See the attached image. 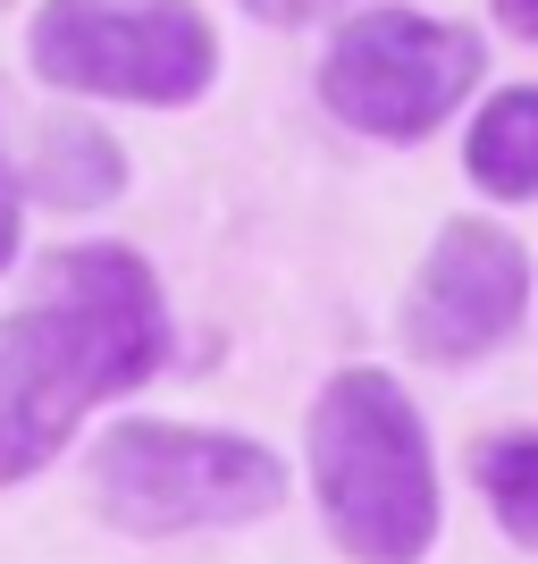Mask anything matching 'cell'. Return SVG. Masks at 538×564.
Listing matches in <instances>:
<instances>
[{"label":"cell","instance_id":"obj_8","mask_svg":"<svg viewBox=\"0 0 538 564\" xmlns=\"http://www.w3.org/2000/svg\"><path fill=\"white\" fill-rule=\"evenodd\" d=\"M463 169L496 203H530L538 194V85L488 94V110L471 118V135H463Z\"/></svg>","mask_w":538,"mask_h":564},{"label":"cell","instance_id":"obj_4","mask_svg":"<svg viewBox=\"0 0 538 564\" xmlns=\"http://www.w3.org/2000/svg\"><path fill=\"white\" fill-rule=\"evenodd\" d=\"M25 59L59 94L186 110L219 76V34L194 0H43Z\"/></svg>","mask_w":538,"mask_h":564},{"label":"cell","instance_id":"obj_7","mask_svg":"<svg viewBox=\"0 0 538 564\" xmlns=\"http://www.w3.org/2000/svg\"><path fill=\"white\" fill-rule=\"evenodd\" d=\"M25 194L43 212H110L127 194V152L94 118H51L43 143H34V169H25Z\"/></svg>","mask_w":538,"mask_h":564},{"label":"cell","instance_id":"obj_6","mask_svg":"<svg viewBox=\"0 0 538 564\" xmlns=\"http://www.w3.org/2000/svg\"><path fill=\"white\" fill-rule=\"evenodd\" d=\"M530 321V253L496 219H446L429 261L404 286V354L413 362H480Z\"/></svg>","mask_w":538,"mask_h":564},{"label":"cell","instance_id":"obj_3","mask_svg":"<svg viewBox=\"0 0 538 564\" xmlns=\"http://www.w3.org/2000/svg\"><path fill=\"white\" fill-rule=\"evenodd\" d=\"M101 522L127 540H186V531H235L286 506V464L261 438L186 422H118L101 430L85 464Z\"/></svg>","mask_w":538,"mask_h":564},{"label":"cell","instance_id":"obj_10","mask_svg":"<svg viewBox=\"0 0 538 564\" xmlns=\"http://www.w3.org/2000/svg\"><path fill=\"white\" fill-rule=\"evenodd\" d=\"M18 236H25V177L9 169V152H0V270L18 261Z\"/></svg>","mask_w":538,"mask_h":564},{"label":"cell","instance_id":"obj_2","mask_svg":"<svg viewBox=\"0 0 538 564\" xmlns=\"http://www.w3.org/2000/svg\"><path fill=\"white\" fill-rule=\"evenodd\" d=\"M311 497L353 564H421L438 547V455L387 371L353 362L311 397Z\"/></svg>","mask_w":538,"mask_h":564},{"label":"cell","instance_id":"obj_12","mask_svg":"<svg viewBox=\"0 0 538 564\" xmlns=\"http://www.w3.org/2000/svg\"><path fill=\"white\" fill-rule=\"evenodd\" d=\"M496 18H505V34L538 43V0H496Z\"/></svg>","mask_w":538,"mask_h":564},{"label":"cell","instance_id":"obj_9","mask_svg":"<svg viewBox=\"0 0 538 564\" xmlns=\"http://www.w3.org/2000/svg\"><path fill=\"white\" fill-rule=\"evenodd\" d=\"M471 480L488 497L496 531L538 556V430H496L471 447Z\"/></svg>","mask_w":538,"mask_h":564},{"label":"cell","instance_id":"obj_5","mask_svg":"<svg viewBox=\"0 0 538 564\" xmlns=\"http://www.w3.org/2000/svg\"><path fill=\"white\" fill-rule=\"evenodd\" d=\"M480 68H488V43L471 25L421 18V9H353L320 59V101L353 135L421 143L429 127L454 118Z\"/></svg>","mask_w":538,"mask_h":564},{"label":"cell","instance_id":"obj_11","mask_svg":"<svg viewBox=\"0 0 538 564\" xmlns=\"http://www.w3.org/2000/svg\"><path fill=\"white\" fill-rule=\"evenodd\" d=\"M244 9H253L261 25H311V18H328L337 0H244Z\"/></svg>","mask_w":538,"mask_h":564},{"label":"cell","instance_id":"obj_1","mask_svg":"<svg viewBox=\"0 0 538 564\" xmlns=\"http://www.w3.org/2000/svg\"><path fill=\"white\" fill-rule=\"evenodd\" d=\"M168 362V304L127 245H68L43 261V295L0 321V489H18L110 397H135Z\"/></svg>","mask_w":538,"mask_h":564}]
</instances>
